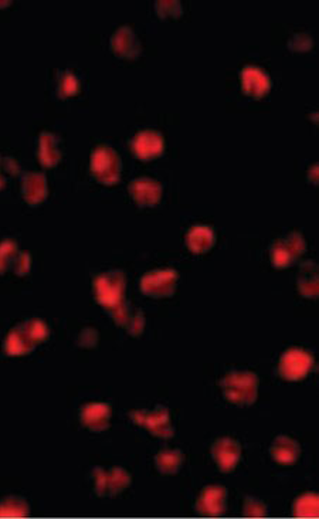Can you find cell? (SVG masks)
<instances>
[{
  "mask_svg": "<svg viewBox=\"0 0 319 519\" xmlns=\"http://www.w3.org/2000/svg\"><path fill=\"white\" fill-rule=\"evenodd\" d=\"M132 418L135 423L146 427L152 434L158 437L169 439L175 433L172 423H170L169 410L165 406H156L151 411H146V410L134 411Z\"/></svg>",
  "mask_w": 319,
  "mask_h": 519,
  "instance_id": "cell-4",
  "label": "cell"
},
{
  "mask_svg": "<svg viewBox=\"0 0 319 519\" xmlns=\"http://www.w3.org/2000/svg\"><path fill=\"white\" fill-rule=\"evenodd\" d=\"M177 284V274L173 270H156L142 280V291L151 296L172 295Z\"/></svg>",
  "mask_w": 319,
  "mask_h": 519,
  "instance_id": "cell-8",
  "label": "cell"
},
{
  "mask_svg": "<svg viewBox=\"0 0 319 519\" xmlns=\"http://www.w3.org/2000/svg\"><path fill=\"white\" fill-rule=\"evenodd\" d=\"M211 457L223 473L233 471L242 458V446L237 440L222 437L211 446Z\"/></svg>",
  "mask_w": 319,
  "mask_h": 519,
  "instance_id": "cell-7",
  "label": "cell"
},
{
  "mask_svg": "<svg viewBox=\"0 0 319 519\" xmlns=\"http://www.w3.org/2000/svg\"><path fill=\"white\" fill-rule=\"evenodd\" d=\"M270 77L268 74L257 67L247 65L242 71V85L246 94L251 96H261L270 89Z\"/></svg>",
  "mask_w": 319,
  "mask_h": 519,
  "instance_id": "cell-10",
  "label": "cell"
},
{
  "mask_svg": "<svg viewBox=\"0 0 319 519\" xmlns=\"http://www.w3.org/2000/svg\"><path fill=\"white\" fill-rule=\"evenodd\" d=\"M186 244L193 253H206L215 244V233L207 226H194L186 236Z\"/></svg>",
  "mask_w": 319,
  "mask_h": 519,
  "instance_id": "cell-14",
  "label": "cell"
},
{
  "mask_svg": "<svg viewBox=\"0 0 319 519\" xmlns=\"http://www.w3.org/2000/svg\"><path fill=\"white\" fill-rule=\"evenodd\" d=\"M162 148H163L162 137L154 131L142 132L135 139V152L142 158H152L161 154Z\"/></svg>",
  "mask_w": 319,
  "mask_h": 519,
  "instance_id": "cell-17",
  "label": "cell"
},
{
  "mask_svg": "<svg viewBox=\"0 0 319 519\" xmlns=\"http://www.w3.org/2000/svg\"><path fill=\"white\" fill-rule=\"evenodd\" d=\"M227 496L229 492L223 485H208L200 492L196 508L200 515L219 516L227 508Z\"/></svg>",
  "mask_w": 319,
  "mask_h": 519,
  "instance_id": "cell-6",
  "label": "cell"
},
{
  "mask_svg": "<svg viewBox=\"0 0 319 519\" xmlns=\"http://www.w3.org/2000/svg\"><path fill=\"white\" fill-rule=\"evenodd\" d=\"M131 482V477L127 471L121 468H114L108 474L101 471L96 477L95 489L99 495H113L125 489Z\"/></svg>",
  "mask_w": 319,
  "mask_h": 519,
  "instance_id": "cell-12",
  "label": "cell"
},
{
  "mask_svg": "<svg viewBox=\"0 0 319 519\" xmlns=\"http://www.w3.org/2000/svg\"><path fill=\"white\" fill-rule=\"evenodd\" d=\"M311 39L308 35L305 33H301V35H296L292 37V40H289V47L292 50H306L311 47Z\"/></svg>",
  "mask_w": 319,
  "mask_h": 519,
  "instance_id": "cell-23",
  "label": "cell"
},
{
  "mask_svg": "<svg viewBox=\"0 0 319 519\" xmlns=\"http://www.w3.org/2000/svg\"><path fill=\"white\" fill-rule=\"evenodd\" d=\"M95 288L99 301L105 306H117L123 295L121 292L124 291V278L120 273L105 274L104 277H99Z\"/></svg>",
  "mask_w": 319,
  "mask_h": 519,
  "instance_id": "cell-9",
  "label": "cell"
},
{
  "mask_svg": "<svg viewBox=\"0 0 319 519\" xmlns=\"http://www.w3.org/2000/svg\"><path fill=\"white\" fill-rule=\"evenodd\" d=\"M47 337V327L40 321H29L25 328L15 330L8 342L6 349L11 355H23L33 349L36 342Z\"/></svg>",
  "mask_w": 319,
  "mask_h": 519,
  "instance_id": "cell-2",
  "label": "cell"
},
{
  "mask_svg": "<svg viewBox=\"0 0 319 519\" xmlns=\"http://www.w3.org/2000/svg\"><path fill=\"white\" fill-rule=\"evenodd\" d=\"M258 377L253 372L236 370L227 373L222 382V392L226 400L237 406L253 404L258 394Z\"/></svg>",
  "mask_w": 319,
  "mask_h": 519,
  "instance_id": "cell-1",
  "label": "cell"
},
{
  "mask_svg": "<svg viewBox=\"0 0 319 519\" xmlns=\"http://www.w3.org/2000/svg\"><path fill=\"white\" fill-rule=\"evenodd\" d=\"M27 505L25 501L19 498H9L0 504V516H26Z\"/></svg>",
  "mask_w": 319,
  "mask_h": 519,
  "instance_id": "cell-20",
  "label": "cell"
},
{
  "mask_svg": "<svg viewBox=\"0 0 319 519\" xmlns=\"http://www.w3.org/2000/svg\"><path fill=\"white\" fill-rule=\"evenodd\" d=\"M131 192L134 199L144 206L156 204L161 199V186L149 179H141L139 182L132 183Z\"/></svg>",
  "mask_w": 319,
  "mask_h": 519,
  "instance_id": "cell-15",
  "label": "cell"
},
{
  "mask_svg": "<svg viewBox=\"0 0 319 519\" xmlns=\"http://www.w3.org/2000/svg\"><path fill=\"white\" fill-rule=\"evenodd\" d=\"M29 180V185H30V187H26V199L29 200V201H32V203H35V201H39V200H42L43 199V196H44V183H43V177H40L39 179V182H37V185L35 186V180H36V175H32L30 176V179H27Z\"/></svg>",
  "mask_w": 319,
  "mask_h": 519,
  "instance_id": "cell-22",
  "label": "cell"
},
{
  "mask_svg": "<svg viewBox=\"0 0 319 519\" xmlns=\"http://www.w3.org/2000/svg\"><path fill=\"white\" fill-rule=\"evenodd\" d=\"M313 366V356L301 348H291L285 351L280 359V375L287 380L304 379Z\"/></svg>",
  "mask_w": 319,
  "mask_h": 519,
  "instance_id": "cell-3",
  "label": "cell"
},
{
  "mask_svg": "<svg viewBox=\"0 0 319 519\" xmlns=\"http://www.w3.org/2000/svg\"><path fill=\"white\" fill-rule=\"evenodd\" d=\"M80 416L84 426H87L89 430L102 432L110 425L111 410L106 404L92 403L82 407Z\"/></svg>",
  "mask_w": 319,
  "mask_h": 519,
  "instance_id": "cell-11",
  "label": "cell"
},
{
  "mask_svg": "<svg viewBox=\"0 0 319 519\" xmlns=\"http://www.w3.org/2000/svg\"><path fill=\"white\" fill-rule=\"evenodd\" d=\"M292 515L296 518H318L319 499L313 492H306L298 496L292 505Z\"/></svg>",
  "mask_w": 319,
  "mask_h": 519,
  "instance_id": "cell-19",
  "label": "cell"
},
{
  "mask_svg": "<svg viewBox=\"0 0 319 519\" xmlns=\"http://www.w3.org/2000/svg\"><path fill=\"white\" fill-rule=\"evenodd\" d=\"M270 454L278 464L291 465L299 458L301 449L294 439L288 436H278L270 447Z\"/></svg>",
  "mask_w": 319,
  "mask_h": 519,
  "instance_id": "cell-13",
  "label": "cell"
},
{
  "mask_svg": "<svg viewBox=\"0 0 319 519\" xmlns=\"http://www.w3.org/2000/svg\"><path fill=\"white\" fill-rule=\"evenodd\" d=\"M298 289L304 296L315 298L318 295V267L315 263H305L298 275Z\"/></svg>",
  "mask_w": 319,
  "mask_h": 519,
  "instance_id": "cell-16",
  "label": "cell"
},
{
  "mask_svg": "<svg viewBox=\"0 0 319 519\" xmlns=\"http://www.w3.org/2000/svg\"><path fill=\"white\" fill-rule=\"evenodd\" d=\"M184 463V456L180 450H163L155 457V464L159 473L165 475L176 474Z\"/></svg>",
  "mask_w": 319,
  "mask_h": 519,
  "instance_id": "cell-18",
  "label": "cell"
},
{
  "mask_svg": "<svg viewBox=\"0 0 319 519\" xmlns=\"http://www.w3.org/2000/svg\"><path fill=\"white\" fill-rule=\"evenodd\" d=\"M243 509L244 515L250 518H263L267 515V505L264 504V501L256 496H247L244 499Z\"/></svg>",
  "mask_w": 319,
  "mask_h": 519,
  "instance_id": "cell-21",
  "label": "cell"
},
{
  "mask_svg": "<svg viewBox=\"0 0 319 519\" xmlns=\"http://www.w3.org/2000/svg\"><path fill=\"white\" fill-rule=\"evenodd\" d=\"M305 247L304 237L292 232L274 242L271 246V261L277 267H288L305 251Z\"/></svg>",
  "mask_w": 319,
  "mask_h": 519,
  "instance_id": "cell-5",
  "label": "cell"
}]
</instances>
